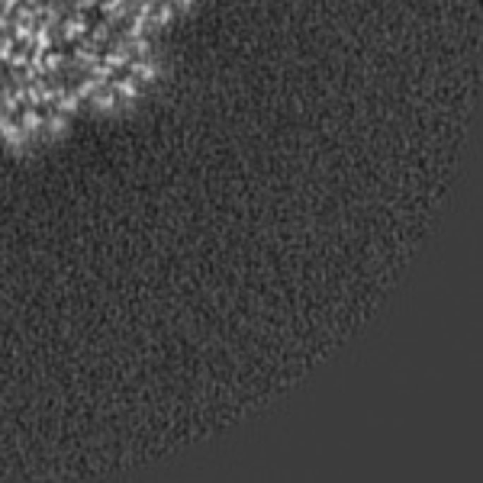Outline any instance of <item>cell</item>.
I'll use <instances>...</instances> for the list:
<instances>
[{"mask_svg":"<svg viewBox=\"0 0 483 483\" xmlns=\"http://www.w3.org/2000/svg\"><path fill=\"white\" fill-rule=\"evenodd\" d=\"M55 32H59V39L61 42H68V45L80 42V39H88V32H90V16L84 13V10H74V13L61 16L59 26H55Z\"/></svg>","mask_w":483,"mask_h":483,"instance_id":"cell-1","label":"cell"},{"mask_svg":"<svg viewBox=\"0 0 483 483\" xmlns=\"http://www.w3.org/2000/svg\"><path fill=\"white\" fill-rule=\"evenodd\" d=\"M0 139L7 142L10 148H16V152L30 145V136H26V129L20 126V119H16V117H4V113H0Z\"/></svg>","mask_w":483,"mask_h":483,"instance_id":"cell-2","label":"cell"},{"mask_svg":"<svg viewBox=\"0 0 483 483\" xmlns=\"http://www.w3.org/2000/svg\"><path fill=\"white\" fill-rule=\"evenodd\" d=\"M110 90L117 94V100H119V107H126V103H132L136 97L142 94V84L136 78H132L129 71H123V74H117V78L110 80Z\"/></svg>","mask_w":483,"mask_h":483,"instance_id":"cell-3","label":"cell"},{"mask_svg":"<svg viewBox=\"0 0 483 483\" xmlns=\"http://www.w3.org/2000/svg\"><path fill=\"white\" fill-rule=\"evenodd\" d=\"M126 71L139 80V84H152V80L158 78V61H155L152 55H148V59H132Z\"/></svg>","mask_w":483,"mask_h":483,"instance_id":"cell-4","label":"cell"},{"mask_svg":"<svg viewBox=\"0 0 483 483\" xmlns=\"http://www.w3.org/2000/svg\"><path fill=\"white\" fill-rule=\"evenodd\" d=\"M90 107H94L97 113H113V110H117L119 100H117V94L110 90V84H107V88H100L94 97H90Z\"/></svg>","mask_w":483,"mask_h":483,"instance_id":"cell-5","label":"cell"},{"mask_svg":"<svg viewBox=\"0 0 483 483\" xmlns=\"http://www.w3.org/2000/svg\"><path fill=\"white\" fill-rule=\"evenodd\" d=\"M45 136H65V129H68V117H61V113H55V110H45Z\"/></svg>","mask_w":483,"mask_h":483,"instance_id":"cell-6","label":"cell"}]
</instances>
